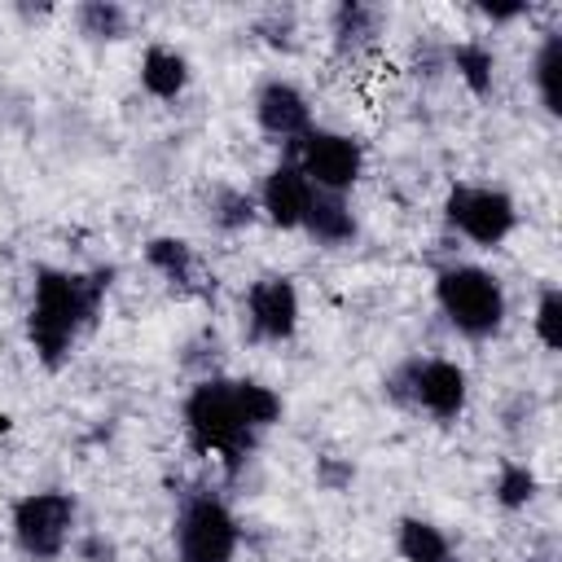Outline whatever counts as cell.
Here are the masks:
<instances>
[{"instance_id": "cell-1", "label": "cell", "mask_w": 562, "mask_h": 562, "mask_svg": "<svg viewBox=\"0 0 562 562\" xmlns=\"http://www.w3.org/2000/svg\"><path fill=\"white\" fill-rule=\"evenodd\" d=\"M277 417H281V400L263 382L202 378L184 400V430L193 448L224 457L228 474L246 461V452L259 443V435Z\"/></svg>"}, {"instance_id": "cell-2", "label": "cell", "mask_w": 562, "mask_h": 562, "mask_svg": "<svg viewBox=\"0 0 562 562\" xmlns=\"http://www.w3.org/2000/svg\"><path fill=\"white\" fill-rule=\"evenodd\" d=\"M110 290V272H70V268H40L31 285L26 338L40 364L61 369L79 342V334L97 321V307Z\"/></svg>"}, {"instance_id": "cell-3", "label": "cell", "mask_w": 562, "mask_h": 562, "mask_svg": "<svg viewBox=\"0 0 562 562\" xmlns=\"http://www.w3.org/2000/svg\"><path fill=\"white\" fill-rule=\"evenodd\" d=\"M435 303L465 338H492L505 325V285L479 263H448L435 277Z\"/></svg>"}, {"instance_id": "cell-4", "label": "cell", "mask_w": 562, "mask_h": 562, "mask_svg": "<svg viewBox=\"0 0 562 562\" xmlns=\"http://www.w3.org/2000/svg\"><path fill=\"white\" fill-rule=\"evenodd\" d=\"M75 518H79V505L70 492L61 487L26 492L13 505V540L31 562H53L66 553L75 536Z\"/></svg>"}, {"instance_id": "cell-5", "label": "cell", "mask_w": 562, "mask_h": 562, "mask_svg": "<svg viewBox=\"0 0 562 562\" xmlns=\"http://www.w3.org/2000/svg\"><path fill=\"white\" fill-rule=\"evenodd\" d=\"M171 536H176V562H233L241 544L233 509L211 492L184 496Z\"/></svg>"}, {"instance_id": "cell-6", "label": "cell", "mask_w": 562, "mask_h": 562, "mask_svg": "<svg viewBox=\"0 0 562 562\" xmlns=\"http://www.w3.org/2000/svg\"><path fill=\"white\" fill-rule=\"evenodd\" d=\"M290 162L307 176L312 189L347 193L364 171V145L356 136H347V132L307 127L299 140H290Z\"/></svg>"}, {"instance_id": "cell-7", "label": "cell", "mask_w": 562, "mask_h": 562, "mask_svg": "<svg viewBox=\"0 0 562 562\" xmlns=\"http://www.w3.org/2000/svg\"><path fill=\"white\" fill-rule=\"evenodd\" d=\"M443 220L474 246H501L518 224V206L496 184H452L443 198Z\"/></svg>"}, {"instance_id": "cell-8", "label": "cell", "mask_w": 562, "mask_h": 562, "mask_svg": "<svg viewBox=\"0 0 562 562\" xmlns=\"http://www.w3.org/2000/svg\"><path fill=\"white\" fill-rule=\"evenodd\" d=\"M391 395L404 400V404H417L426 408L430 417L439 422H457L461 408H465V369L443 360V356H430V360H408L395 378H391Z\"/></svg>"}, {"instance_id": "cell-9", "label": "cell", "mask_w": 562, "mask_h": 562, "mask_svg": "<svg viewBox=\"0 0 562 562\" xmlns=\"http://www.w3.org/2000/svg\"><path fill=\"white\" fill-rule=\"evenodd\" d=\"M246 329L255 342H290L299 329V290L290 277H259L246 290Z\"/></svg>"}, {"instance_id": "cell-10", "label": "cell", "mask_w": 562, "mask_h": 562, "mask_svg": "<svg viewBox=\"0 0 562 562\" xmlns=\"http://www.w3.org/2000/svg\"><path fill=\"white\" fill-rule=\"evenodd\" d=\"M312 198H316V189H312L307 176L285 158V162H277V167L263 176L255 206H259L277 228H303V215H307Z\"/></svg>"}, {"instance_id": "cell-11", "label": "cell", "mask_w": 562, "mask_h": 562, "mask_svg": "<svg viewBox=\"0 0 562 562\" xmlns=\"http://www.w3.org/2000/svg\"><path fill=\"white\" fill-rule=\"evenodd\" d=\"M255 119L277 140H299L312 127V105L290 79H268L255 92Z\"/></svg>"}, {"instance_id": "cell-12", "label": "cell", "mask_w": 562, "mask_h": 562, "mask_svg": "<svg viewBox=\"0 0 562 562\" xmlns=\"http://www.w3.org/2000/svg\"><path fill=\"white\" fill-rule=\"evenodd\" d=\"M303 233L312 241H321V246H347L356 237V215L342 202V193H321L316 189V198H312V206L303 215Z\"/></svg>"}, {"instance_id": "cell-13", "label": "cell", "mask_w": 562, "mask_h": 562, "mask_svg": "<svg viewBox=\"0 0 562 562\" xmlns=\"http://www.w3.org/2000/svg\"><path fill=\"white\" fill-rule=\"evenodd\" d=\"M184 83H189V61H184V53H176V48H167V44L145 48V57H140V88H145L149 97L171 101V97L184 92Z\"/></svg>"}, {"instance_id": "cell-14", "label": "cell", "mask_w": 562, "mask_h": 562, "mask_svg": "<svg viewBox=\"0 0 562 562\" xmlns=\"http://www.w3.org/2000/svg\"><path fill=\"white\" fill-rule=\"evenodd\" d=\"M395 549H400L404 562H443V558L452 553L448 536H443L435 522H426V518H400V527H395Z\"/></svg>"}, {"instance_id": "cell-15", "label": "cell", "mask_w": 562, "mask_h": 562, "mask_svg": "<svg viewBox=\"0 0 562 562\" xmlns=\"http://www.w3.org/2000/svg\"><path fill=\"white\" fill-rule=\"evenodd\" d=\"M531 79H536L540 105H544L549 114H562V92H558V83H562V35H558V31H549L544 44L536 48Z\"/></svg>"}, {"instance_id": "cell-16", "label": "cell", "mask_w": 562, "mask_h": 562, "mask_svg": "<svg viewBox=\"0 0 562 562\" xmlns=\"http://www.w3.org/2000/svg\"><path fill=\"white\" fill-rule=\"evenodd\" d=\"M145 259H149V268H158L171 285H193V246L189 241H180V237H154L149 246H145Z\"/></svg>"}, {"instance_id": "cell-17", "label": "cell", "mask_w": 562, "mask_h": 562, "mask_svg": "<svg viewBox=\"0 0 562 562\" xmlns=\"http://www.w3.org/2000/svg\"><path fill=\"white\" fill-rule=\"evenodd\" d=\"M75 22L88 40H123L127 35V9L114 0H88L75 9Z\"/></svg>"}, {"instance_id": "cell-18", "label": "cell", "mask_w": 562, "mask_h": 562, "mask_svg": "<svg viewBox=\"0 0 562 562\" xmlns=\"http://www.w3.org/2000/svg\"><path fill=\"white\" fill-rule=\"evenodd\" d=\"M255 215H259V206H255L250 193H241V189H233V184H220V189L211 193V224H215V228L237 233V228H246Z\"/></svg>"}, {"instance_id": "cell-19", "label": "cell", "mask_w": 562, "mask_h": 562, "mask_svg": "<svg viewBox=\"0 0 562 562\" xmlns=\"http://www.w3.org/2000/svg\"><path fill=\"white\" fill-rule=\"evenodd\" d=\"M373 31H378V9L356 4V0H347V4L334 9V35H338V48H360Z\"/></svg>"}, {"instance_id": "cell-20", "label": "cell", "mask_w": 562, "mask_h": 562, "mask_svg": "<svg viewBox=\"0 0 562 562\" xmlns=\"http://www.w3.org/2000/svg\"><path fill=\"white\" fill-rule=\"evenodd\" d=\"M452 66H457V75L470 83V92H487L492 88V70H496V57L483 48V44H457L452 48Z\"/></svg>"}, {"instance_id": "cell-21", "label": "cell", "mask_w": 562, "mask_h": 562, "mask_svg": "<svg viewBox=\"0 0 562 562\" xmlns=\"http://www.w3.org/2000/svg\"><path fill=\"white\" fill-rule=\"evenodd\" d=\"M536 338L544 342V351H558L562 347V290L558 285H544L540 290V303H536Z\"/></svg>"}, {"instance_id": "cell-22", "label": "cell", "mask_w": 562, "mask_h": 562, "mask_svg": "<svg viewBox=\"0 0 562 562\" xmlns=\"http://www.w3.org/2000/svg\"><path fill=\"white\" fill-rule=\"evenodd\" d=\"M531 496H536V474L527 465H518V461L501 465V474H496V501L505 509H522Z\"/></svg>"}, {"instance_id": "cell-23", "label": "cell", "mask_w": 562, "mask_h": 562, "mask_svg": "<svg viewBox=\"0 0 562 562\" xmlns=\"http://www.w3.org/2000/svg\"><path fill=\"white\" fill-rule=\"evenodd\" d=\"M75 558L79 562H114L119 558V544L110 536H101V531H88V536L75 540Z\"/></svg>"}, {"instance_id": "cell-24", "label": "cell", "mask_w": 562, "mask_h": 562, "mask_svg": "<svg viewBox=\"0 0 562 562\" xmlns=\"http://www.w3.org/2000/svg\"><path fill=\"white\" fill-rule=\"evenodd\" d=\"M527 562H553V553H531Z\"/></svg>"}, {"instance_id": "cell-25", "label": "cell", "mask_w": 562, "mask_h": 562, "mask_svg": "<svg viewBox=\"0 0 562 562\" xmlns=\"http://www.w3.org/2000/svg\"><path fill=\"white\" fill-rule=\"evenodd\" d=\"M443 562H470V558H461V553H448V558H443Z\"/></svg>"}]
</instances>
